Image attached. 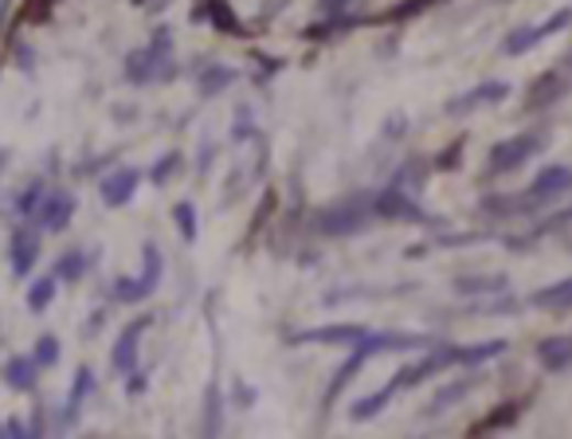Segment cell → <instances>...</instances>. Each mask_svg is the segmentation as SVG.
<instances>
[{
    "label": "cell",
    "mask_w": 572,
    "mask_h": 439,
    "mask_svg": "<svg viewBox=\"0 0 572 439\" xmlns=\"http://www.w3.org/2000/svg\"><path fill=\"white\" fill-rule=\"evenodd\" d=\"M506 290V275H459L455 278V295H502Z\"/></svg>",
    "instance_id": "9c48e42d"
},
{
    "label": "cell",
    "mask_w": 572,
    "mask_h": 439,
    "mask_svg": "<svg viewBox=\"0 0 572 439\" xmlns=\"http://www.w3.org/2000/svg\"><path fill=\"white\" fill-rule=\"evenodd\" d=\"M393 396H396L393 388H381V393H373V396H365V400L353 404V413H349V416H353V420H373V416L381 413V408H385Z\"/></svg>",
    "instance_id": "5bb4252c"
},
{
    "label": "cell",
    "mask_w": 572,
    "mask_h": 439,
    "mask_svg": "<svg viewBox=\"0 0 572 439\" xmlns=\"http://www.w3.org/2000/svg\"><path fill=\"white\" fill-rule=\"evenodd\" d=\"M483 212L491 216H514V212H534V200H529V193H518V197H483Z\"/></svg>",
    "instance_id": "7c38bea8"
},
{
    "label": "cell",
    "mask_w": 572,
    "mask_h": 439,
    "mask_svg": "<svg viewBox=\"0 0 572 439\" xmlns=\"http://www.w3.org/2000/svg\"><path fill=\"white\" fill-rule=\"evenodd\" d=\"M546 145V134H537V130H526V134H514L506 142H498L486 157V177H502V173H514L537 157V150Z\"/></svg>",
    "instance_id": "6da1fadb"
},
{
    "label": "cell",
    "mask_w": 572,
    "mask_h": 439,
    "mask_svg": "<svg viewBox=\"0 0 572 439\" xmlns=\"http://www.w3.org/2000/svg\"><path fill=\"white\" fill-rule=\"evenodd\" d=\"M373 216H376L373 200H349V205H338L330 208V212H322V232L349 235V232H358V228H365Z\"/></svg>",
    "instance_id": "3957f363"
},
{
    "label": "cell",
    "mask_w": 572,
    "mask_h": 439,
    "mask_svg": "<svg viewBox=\"0 0 572 439\" xmlns=\"http://www.w3.org/2000/svg\"><path fill=\"white\" fill-rule=\"evenodd\" d=\"M322 4H326L330 12H338V9H345V4H353V0H322Z\"/></svg>",
    "instance_id": "ac0fdd59"
},
{
    "label": "cell",
    "mask_w": 572,
    "mask_h": 439,
    "mask_svg": "<svg viewBox=\"0 0 572 439\" xmlns=\"http://www.w3.org/2000/svg\"><path fill=\"white\" fill-rule=\"evenodd\" d=\"M564 95V75L561 72H546L541 79L529 87V99H526V110H541L549 102H557Z\"/></svg>",
    "instance_id": "ba28073f"
},
{
    "label": "cell",
    "mask_w": 572,
    "mask_h": 439,
    "mask_svg": "<svg viewBox=\"0 0 572 439\" xmlns=\"http://www.w3.org/2000/svg\"><path fill=\"white\" fill-rule=\"evenodd\" d=\"M569 188H572V169H569V165H546V169L534 177V185H529L526 193H529V200L541 208V205H549V200L564 197Z\"/></svg>",
    "instance_id": "5b68a950"
},
{
    "label": "cell",
    "mask_w": 572,
    "mask_h": 439,
    "mask_svg": "<svg viewBox=\"0 0 572 439\" xmlns=\"http://www.w3.org/2000/svg\"><path fill=\"white\" fill-rule=\"evenodd\" d=\"M510 95V83H479V87H471L466 95H459V99L448 102V114H471V110H483V107H494V102H502Z\"/></svg>",
    "instance_id": "8992f818"
},
{
    "label": "cell",
    "mask_w": 572,
    "mask_h": 439,
    "mask_svg": "<svg viewBox=\"0 0 572 439\" xmlns=\"http://www.w3.org/2000/svg\"><path fill=\"white\" fill-rule=\"evenodd\" d=\"M12 251H16V255H12V263H16V271L24 275V271L32 267V260H36V240H32L28 232H16V240H12Z\"/></svg>",
    "instance_id": "9a60e30c"
},
{
    "label": "cell",
    "mask_w": 572,
    "mask_h": 439,
    "mask_svg": "<svg viewBox=\"0 0 572 439\" xmlns=\"http://www.w3.org/2000/svg\"><path fill=\"white\" fill-rule=\"evenodd\" d=\"M47 295H52V283H44L40 290H32V306H44L47 303Z\"/></svg>",
    "instance_id": "e0dca14e"
},
{
    "label": "cell",
    "mask_w": 572,
    "mask_h": 439,
    "mask_svg": "<svg viewBox=\"0 0 572 439\" xmlns=\"http://www.w3.org/2000/svg\"><path fill=\"white\" fill-rule=\"evenodd\" d=\"M134 185H138L134 173H114V177L107 180V200L110 205H122V200L134 193Z\"/></svg>",
    "instance_id": "2e32d148"
},
{
    "label": "cell",
    "mask_w": 572,
    "mask_h": 439,
    "mask_svg": "<svg viewBox=\"0 0 572 439\" xmlns=\"http://www.w3.org/2000/svg\"><path fill=\"white\" fill-rule=\"evenodd\" d=\"M569 24H572V12L561 9V12H553L549 20H541V24L510 32V36H506V44H502V52H506V55H526V52H534L541 40H549L553 32H561V28H569Z\"/></svg>",
    "instance_id": "7a4b0ae2"
},
{
    "label": "cell",
    "mask_w": 572,
    "mask_h": 439,
    "mask_svg": "<svg viewBox=\"0 0 572 439\" xmlns=\"http://www.w3.org/2000/svg\"><path fill=\"white\" fill-rule=\"evenodd\" d=\"M365 330L361 326H322V330H306L295 341H333V345H349V341H361Z\"/></svg>",
    "instance_id": "30bf717a"
},
{
    "label": "cell",
    "mask_w": 572,
    "mask_h": 439,
    "mask_svg": "<svg viewBox=\"0 0 572 439\" xmlns=\"http://www.w3.org/2000/svg\"><path fill=\"white\" fill-rule=\"evenodd\" d=\"M537 361L549 373H569L572 369V333H557V338H546L537 345Z\"/></svg>",
    "instance_id": "52a82bcc"
},
{
    "label": "cell",
    "mask_w": 572,
    "mask_h": 439,
    "mask_svg": "<svg viewBox=\"0 0 572 439\" xmlns=\"http://www.w3.org/2000/svg\"><path fill=\"white\" fill-rule=\"evenodd\" d=\"M569 220H572V208L569 212H561V216H553V224H569Z\"/></svg>",
    "instance_id": "d6986e66"
},
{
    "label": "cell",
    "mask_w": 572,
    "mask_h": 439,
    "mask_svg": "<svg viewBox=\"0 0 572 439\" xmlns=\"http://www.w3.org/2000/svg\"><path fill=\"white\" fill-rule=\"evenodd\" d=\"M373 212H376V216H388V220H408V224H428V216H424V208L416 205V200H411L400 185L385 188V193H381V197L373 200Z\"/></svg>",
    "instance_id": "277c9868"
},
{
    "label": "cell",
    "mask_w": 572,
    "mask_h": 439,
    "mask_svg": "<svg viewBox=\"0 0 572 439\" xmlns=\"http://www.w3.org/2000/svg\"><path fill=\"white\" fill-rule=\"evenodd\" d=\"M534 303L537 306H557V310H561V306H572V275L561 278V283H553V287H541L534 295Z\"/></svg>",
    "instance_id": "4fadbf2b"
},
{
    "label": "cell",
    "mask_w": 572,
    "mask_h": 439,
    "mask_svg": "<svg viewBox=\"0 0 572 439\" xmlns=\"http://www.w3.org/2000/svg\"><path fill=\"white\" fill-rule=\"evenodd\" d=\"M479 388V376H463V381H451L448 388H439L436 396H431V413H448V404H455V400H463L466 393H474Z\"/></svg>",
    "instance_id": "8fae6325"
}]
</instances>
